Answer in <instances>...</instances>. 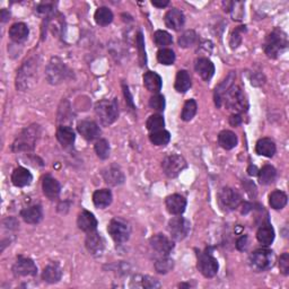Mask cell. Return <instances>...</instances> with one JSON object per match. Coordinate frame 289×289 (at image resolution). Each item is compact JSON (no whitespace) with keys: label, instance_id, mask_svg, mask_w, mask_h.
<instances>
[{"label":"cell","instance_id":"6da1fadb","mask_svg":"<svg viewBox=\"0 0 289 289\" xmlns=\"http://www.w3.org/2000/svg\"><path fill=\"white\" fill-rule=\"evenodd\" d=\"M222 104L226 106L227 110L233 111L234 113H238V114L242 112H246L249 107L248 99L245 97L243 89L240 86H236V85L235 86L232 85L228 91L226 92Z\"/></svg>","mask_w":289,"mask_h":289},{"label":"cell","instance_id":"7a4b0ae2","mask_svg":"<svg viewBox=\"0 0 289 289\" xmlns=\"http://www.w3.org/2000/svg\"><path fill=\"white\" fill-rule=\"evenodd\" d=\"M288 45L286 33L280 28H274L265 39L264 52L269 58L276 59L282 50H285Z\"/></svg>","mask_w":289,"mask_h":289},{"label":"cell","instance_id":"3957f363","mask_svg":"<svg viewBox=\"0 0 289 289\" xmlns=\"http://www.w3.org/2000/svg\"><path fill=\"white\" fill-rule=\"evenodd\" d=\"M95 113L103 126L114 123L119 117V106L115 99H102L96 103Z\"/></svg>","mask_w":289,"mask_h":289},{"label":"cell","instance_id":"277c9868","mask_svg":"<svg viewBox=\"0 0 289 289\" xmlns=\"http://www.w3.org/2000/svg\"><path fill=\"white\" fill-rule=\"evenodd\" d=\"M40 126L33 125L22 131V134L17 137L13 144L14 151H28L35 147L36 140L40 136Z\"/></svg>","mask_w":289,"mask_h":289},{"label":"cell","instance_id":"5b68a950","mask_svg":"<svg viewBox=\"0 0 289 289\" xmlns=\"http://www.w3.org/2000/svg\"><path fill=\"white\" fill-rule=\"evenodd\" d=\"M274 255L271 250L259 249L251 253L249 257V264L254 271L262 272L272 267Z\"/></svg>","mask_w":289,"mask_h":289},{"label":"cell","instance_id":"8992f818","mask_svg":"<svg viewBox=\"0 0 289 289\" xmlns=\"http://www.w3.org/2000/svg\"><path fill=\"white\" fill-rule=\"evenodd\" d=\"M107 232L117 244H123L129 240L131 228L128 222L122 219H112L107 226Z\"/></svg>","mask_w":289,"mask_h":289},{"label":"cell","instance_id":"52a82bcc","mask_svg":"<svg viewBox=\"0 0 289 289\" xmlns=\"http://www.w3.org/2000/svg\"><path fill=\"white\" fill-rule=\"evenodd\" d=\"M198 270L202 273L203 277L206 278H212L215 277L218 269H219V264L217 262V259L212 257L210 252H202L198 254Z\"/></svg>","mask_w":289,"mask_h":289},{"label":"cell","instance_id":"ba28073f","mask_svg":"<svg viewBox=\"0 0 289 289\" xmlns=\"http://www.w3.org/2000/svg\"><path fill=\"white\" fill-rule=\"evenodd\" d=\"M162 167L164 173L166 174V177L173 179L177 178L180 173L183 172V170L187 168V162L182 156L169 155L164 158Z\"/></svg>","mask_w":289,"mask_h":289},{"label":"cell","instance_id":"9c48e42d","mask_svg":"<svg viewBox=\"0 0 289 289\" xmlns=\"http://www.w3.org/2000/svg\"><path fill=\"white\" fill-rule=\"evenodd\" d=\"M168 232L173 240L182 241L187 238L190 232V222L178 215L168 221Z\"/></svg>","mask_w":289,"mask_h":289},{"label":"cell","instance_id":"30bf717a","mask_svg":"<svg viewBox=\"0 0 289 289\" xmlns=\"http://www.w3.org/2000/svg\"><path fill=\"white\" fill-rule=\"evenodd\" d=\"M70 72L59 59H52L46 68V77L50 84H59L67 78Z\"/></svg>","mask_w":289,"mask_h":289},{"label":"cell","instance_id":"8fae6325","mask_svg":"<svg viewBox=\"0 0 289 289\" xmlns=\"http://www.w3.org/2000/svg\"><path fill=\"white\" fill-rule=\"evenodd\" d=\"M36 72V66L35 63L33 60H28L24 64V66L21 68L20 72L17 75V80H16V86L21 91H25L26 88H28V85L33 82Z\"/></svg>","mask_w":289,"mask_h":289},{"label":"cell","instance_id":"7c38bea8","mask_svg":"<svg viewBox=\"0 0 289 289\" xmlns=\"http://www.w3.org/2000/svg\"><path fill=\"white\" fill-rule=\"evenodd\" d=\"M220 206L226 210H234L242 202L241 194L232 188H224L219 193Z\"/></svg>","mask_w":289,"mask_h":289},{"label":"cell","instance_id":"4fadbf2b","mask_svg":"<svg viewBox=\"0 0 289 289\" xmlns=\"http://www.w3.org/2000/svg\"><path fill=\"white\" fill-rule=\"evenodd\" d=\"M13 272L16 277L36 276L37 268L33 260L25 257H18L13 265Z\"/></svg>","mask_w":289,"mask_h":289},{"label":"cell","instance_id":"5bb4252c","mask_svg":"<svg viewBox=\"0 0 289 289\" xmlns=\"http://www.w3.org/2000/svg\"><path fill=\"white\" fill-rule=\"evenodd\" d=\"M77 130L80 135L83 136L88 141L97 139L101 136V129L97 123L89 120H83L77 125Z\"/></svg>","mask_w":289,"mask_h":289},{"label":"cell","instance_id":"9a60e30c","mask_svg":"<svg viewBox=\"0 0 289 289\" xmlns=\"http://www.w3.org/2000/svg\"><path fill=\"white\" fill-rule=\"evenodd\" d=\"M165 25H166L170 30L180 31L183 27L184 23H186V16L178 8L169 9V11L165 14L164 17Z\"/></svg>","mask_w":289,"mask_h":289},{"label":"cell","instance_id":"2e32d148","mask_svg":"<svg viewBox=\"0 0 289 289\" xmlns=\"http://www.w3.org/2000/svg\"><path fill=\"white\" fill-rule=\"evenodd\" d=\"M151 249L155 250L162 255H167L174 249V243L166 236L162 234H156L149 241Z\"/></svg>","mask_w":289,"mask_h":289},{"label":"cell","instance_id":"e0dca14e","mask_svg":"<svg viewBox=\"0 0 289 289\" xmlns=\"http://www.w3.org/2000/svg\"><path fill=\"white\" fill-rule=\"evenodd\" d=\"M165 205H166L167 211L170 215H182L184 211H186L187 208V200L186 198L180 196V194H172L166 198V201H165Z\"/></svg>","mask_w":289,"mask_h":289},{"label":"cell","instance_id":"ac0fdd59","mask_svg":"<svg viewBox=\"0 0 289 289\" xmlns=\"http://www.w3.org/2000/svg\"><path fill=\"white\" fill-rule=\"evenodd\" d=\"M102 175L104 181L113 187L120 186V184L125 182V174H123L120 167H118L117 165H111V166L106 167L103 170Z\"/></svg>","mask_w":289,"mask_h":289},{"label":"cell","instance_id":"d6986e66","mask_svg":"<svg viewBox=\"0 0 289 289\" xmlns=\"http://www.w3.org/2000/svg\"><path fill=\"white\" fill-rule=\"evenodd\" d=\"M194 68H196L197 74L200 76L203 80H206V82H209V80L212 78V76H214L215 74L214 64H212L210 60H208L207 58H199L196 61Z\"/></svg>","mask_w":289,"mask_h":289},{"label":"cell","instance_id":"ffe728a7","mask_svg":"<svg viewBox=\"0 0 289 289\" xmlns=\"http://www.w3.org/2000/svg\"><path fill=\"white\" fill-rule=\"evenodd\" d=\"M77 225L83 232L91 233V232H95L97 228V219L92 212L83 210L78 216Z\"/></svg>","mask_w":289,"mask_h":289},{"label":"cell","instance_id":"44dd1931","mask_svg":"<svg viewBox=\"0 0 289 289\" xmlns=\"http://www.w3.org/2000/svg\"><path fill=\"white\" fill-rule=\"evenodd\" d=\"M85 244H86L88 252L92 253L93 255H101L103 253L104 240L102 239L101 235L96 233V232H91V233H88Z\"/></svg>","mask_w":289,"mask_h":289},{"label":"cell","instance_id":"7402d4cb","mask_svg":"<svg viewBox=\"0 0 289 289\" xmlns=\"http://www.w3.org/2000/svg\"><path fill=\"white\" fill-rule=\"evenodd\" d=\"M42 190H43V193L46 198H49L50 200H54V199L59 197L61 187L55 179L48 175V177L43 179V182H42Z\"/></svg>","mask_w":289,"mask_h":289},{"label":"cell","instance_id":"603a6c76","mask_svg":"<svg viewBox=\"0 0 289 289\" xmlns=\"http://www.w3.org/2000/svg\"><path fill=\"white\" fill-rule=\"evenodd\" d=\"M33 181V175L28 169L24 167H17L12 174V182L15 187L23 188L30 186Z\"/></svg>","mask_w":289,"mask_h":289},{"label":"cell","instance_id":"cb8c5ba5","mask_svg":"<svg viewBox=\"0 0 289 289\" xmlns=\"http://www.w3.org/2000/svg\"><path fill=\"white\" fill-rule=\"evenodd\" d=\"M21 217L27 224H39L42 218H43V210H42L41 206L39 205L27 207L21 211Z\"/></svg>","mask_w":289,"mask_h":289},{"label":"cell","instance_id":"d4e9b609","mask_svg":"<svg viewBox=\"0 0 289 289\" xmlns=\"http://www.w3.org/2000/svg\"><path fill=\"white\" fill-rule=\"evenodd\" d=\"M236 75L234 72H230L229 75L227 76L225 80H222V83L218 85L215 89V103L218 107L222 105V101H224V96L226 92L228 91V88L233 85V82L235 80Z\"/></svg>","mask_w":289,"mask_h":289},{"label":"cell","instance_id":"484cf974","mask_svg":"<svg viewBox=\"0 0 289 289\" xmlns=\"http://www.w3.org/2000/svg\"><path fill=\"white\" fill-rule=\"evenodd\" d=\"M63 277V269L55 262H52L46 265L42 273V279L48 283L58 282Z\"/></svg>","mask_w":289,"mask_h":289},{"label":"cell","instance_id":"4316f807","mask_svg":"<svg viewBox=\"0 0 289 289\" xmlns=\"http://www.w3.org/2000/svg\"><path fill=\"white\" fill-rule=\"evenodd\" d=\"M144 85L147 88V91L150 93H158L162 89V78L158 74L154 72H147L144 75Z\"/></svg>","mask_w":289,"mask_h":289},{"label":"cell","instance_id":"83f0119b","mask_svg":"<svg viewBox=\"0 0 289 289\" xmlns=\"http://www.w3.org/2000/svg\"><path fill=\"white\" fill-rule=\"evenodd\" d=\"M239 139L233 131L224 130L218 135V144L220 145L221 148L226 150H230L238 146Z\"/></svg>","mask_w":289,"mask_h":289},{"label":"cell","instance_id":"f1b7e54d","mask_svg":"<svg viewBox=\"0 0 289 289\" xmlns=\"http://www.w3.org/2000/svg\"><path fill=\"white\" fill-rule=\"evenodd\" d=\"M276 144L270 138H262L260 139L257 146H255V151L257 154L264 156V157H272V156L276 154Z\"/></svg>","mask_w":289,"mask_h":289},{"label":"cell","instance_id":"f546056e","mask_svg":"<svg viewBox=\"0 0 289 289\" xmlns=\"http://www.w3.org/2000/svg\"><path fill=\"white\" fill-rule=\"evenodd\" d=\"M112 199V192L107 190V189H101V190H97L93 194L94 205L97 208H101V209H104V208L110 206Z\"/></svg>","mask_w":289,"mask_h":289},{"label":"cell","instance_id":"4dcf8cb0","mask_svg":"<svg viewBox=\"0 0 289 289\" xmlns=\"http://www.w3.org/2000/svg\"><path fill=\"white\" fill-rule=\"evenodd\" d=\"M28 33L30 30L24 23H16V24L12 25V27L9 28V36L11 39L15 42H23L27 39Z\"/></svg>","mask_w":289,"mask_h":289},{"label":"cell","instance_id":"1f68e13d","mask_svg":"<svg viewBox=\"0 0 289 289\" xmlns=\"http://www.w3.org/2000/svg\"><path fill=\"white\" fill-rule=\"evenodd\" d=\"M56 139H58L59 143L63 146L68 147L74 144V141L76 139V135L70 127L61 126L59 127L58 131H56Z\"/></svg>","mask_w":289,"mask_h":289},{"label":"cell","instance_id":"d6a6232c","mask_svg":"<svg viewBox=\"0 0 289 289\" xmlns=\"http://www.w3.org/2000/svg\"><path fill=\"white\" fill-rule=\"evenodd\" d=\"M174 87L179 93H187L191 87V78L187 70H180L175 78Z\"/></svg>","mask_w":289,"mask_h":289},{"label":"cell","instance_id":"836d02e7","mask_svg":"<svg viewBox=\"0 0 289 289\" xmlns=\"http://www.w3.org/2000/svg\"><path fill=\"white\" fill-rule=\"evenodd\" d=\"M257 239L259 241V243H261L264 246L271 244L274 240V230L271 225L267 224L260 227L257 233Z\"/></svg>","mask_w":289,"mask_h":289},{"label":"cell","instance_id":"e575fe53","mask_svg":"<svg viewBox=\"0 0 289 289\" xmlns=\"http://www.w3.org/2000/svg\"><path fill=\"white\" fill-rule=\"evenodd\" d=\"M259 182L262 186H268L272 183L277 177V170L271 165H264V166L259 170Z\"/></svg>","mask_w":289,"mask_h":289},{"label":"cell","instance_id":"d590c367","mask_svg":"<svg viewBox=\"0 0 289 289\" xmlns=\"http://www.w3.org/2000/svg\"><path fill=\"white\" fill-rule=\"evenodd\" d=\"M287 194L280 190H274L269 196V203L276 210L282 209L287 205Z\"/></svg>","mask_w":289,"mask_h":289},{"label":"cell","instance_id":"8d00e7d4","mask_svg":"<svg viewBox=\"0 0 289 289\" xmlns=\"http://www.w3.org/2000/svg\"><path fill=\"white\" fill-rule=\"evenodd\" d=\"M95 22L99 26H106L111 24L113 21V13L107 7H99L95 12Z\"/></svg>","mask_w":289,"mask_h":289},{"label":"cell","instance_id":"74e56055","mask_svg":"<svg viewBox=\"0 0 289 289\" xmlns=\"http://www.w3.org/2000/svg\"><path fill=\"white\" fill-rule=\"evenodd\" d=\"M149 140L151 141V144L156 146H166L170 140V135L168 131L164 129L154 131L149 135Z\"/></svg>","mask_w":289,"mask_h":289},{"label":"cell","instance_id":"f35d334b","mask_svg":"<svg viewBox=\"0 0 289 289\" xmlns=\"http://www.w3.org/2000/svg\"><path fill=\"white\" fill-rule=\"evenodd\" d=\"M197 102L194 101V99H189V101L186 102L184 104V106L182 108V113H181V119L183 121H191L194 115H196L197 113Z\"/></svg>","mask_w":289,"mask_h":289},{"label":"cell","instance_id":"ab89813d","mask_svg":"<svg viewBox=\"0 0 289 289\" xmlns=\"http://www.w3.org/2000/svg\"><path fill=\"white\" fill-rule=\"evenodd\" d=\"M165 126V121L164 118L160 114H153L148 118V120L146 122V127L150 132L154 131H158L164 129Z\"/></svg>","mask_w":289,"mask_h":289},{"label":"cell","instance_id":"60d3db41","mask_svg":"<svg viewBox=\"0 0 289 289\" xmlns=\"http://www.w3.org/2000/svg\"><path fill=\"white\" fill-rule=\"evenodd\" d=\"M154 42H155L156 45L159 46V48H165V46L172 44L173 39H172V36H170L169 33H167L166 31L159 30V31L155 32Z\"/></svg>","mask_w":289,"mask_h":289},{"label":"cell","instance_id":"b9f144b4","mask_svg":"<svg viewBox=\"0 0 289 289\" xmlns=\"http://www.w3.org/2000/svg\"><path fill=\"white\" fill-rule=\"evenodd\" d=\"M174 267V261L172 259H169L168 257H165L158 259L157 261L155 262V269L156 271L159 273H167L168 271L173 269Z\"/></svg>","mask_w":289,"mask_h":289},{"label":"cell","instance_id":"7bdbcfd3","mask_svg":"<svg viewBox=\"0 0 289 289\" xmlns=\"http://www.w3.org/2000/svg\"><path fill=\"white\" fill-rule=\"evenodd\" d=\"M157 60L159 64L169 66L173 65L175 61V53L170 49H160L157 53Z\"/></svg>","mask_w":289,"mask_h":289},{"label":"cell","instance_id":"ee69618b","mask_svg":"<svg viewBox=\"0 0 289 289\" xmlns=\"http://www.w3.org/2000/svg\"><path fill=\"white\" fill-rule=\"evenodd\" d=\"M95 153L101 159H106L110 156V145L106 139H99L95 144Z\"/></svg>","mask_w":289,"mask_h":289},{"label":"cell","instance_id":"f6af8a7d","mask_svg":"<svg viewBox=\"0 0 289 289\" xmlns=\"http://www.w3.org/2000/svg\"><path fill=\"white\" fill-rule=\"evenodd\" d=\"M197 41V34L194 31H187L179 37V45L182 48H189L192 46Z\"/></svg>","mask_w":289,"mask_h":289},{"label":"cell","instance_id":"bcb514c9","mask_svg":"<svg viewBox=\"0 0 289 289\" xmlns=\"http://www.w3.org/2000/svg\"><path fill=\"white\" fill-rule=\"evenodd\" d=\"M149 106L154 111L163 112L165 110V97L163 95H159V94L151 96L149 99Z\"/></svg>","mask_w":289,"mask_h":289},{"label":"cell","instance_id":"7dc6e473","mask_svg":"<svg viewBox=\"0 0 289 289\" xmlns=\"http://www.w3.org/2000/svg\"><path fill=\"white\" fill-rule=\"evenodd\" d=\"M246 31V27L245 26H240L236 28V30L232 33V36H230V42L229 44L232 46V49H236L238 46L241 44L242 42V35H243V33Z\"/></svg>","mask_w":289,"mask_h":289},{"label":"cell","instance_id":"c3c4849f","mask_svg":"<svg viewBox=\"0 0 289 289\" xmlns=\"http://www.w3.org/2000/svg\"><path fill=\"white\" fill-rule=\"evenodd\" d=\"M279 268H280V271L285 276L289 274V254L283 253L280 259H279Z\"/></svg>","mask_w":289,"mask_h":289},{"label":"cell","instance_id":"681fc988","mask_svg":"<svg viewBox=\"0 0 289 289\" xmlns=\"http://www.w3.org/2000/svg\"><path fill=\"white\" fill-rule=\"evenodd\" d=\"M137 46L139 49V55H140V63L141 65L146 64V52H145V45H144V37L141 33L138 34V37H137Z\"/></svg>","mask_w":289,"mask_h":289},{"label":"cell","instance_id":"f907efd6","mask_svg":"<svg viewBox=\"0 0 289 289\" xmlns=\"http://www.w3.org/2000/svg\"><path fill=\"white\" fill-rule=\"evenodd\" d=\"M143 285L145 288H159L160 283L157 279L151 278V277H144L143 279Z\"/></svg>","mask_w":289,"mask_h":289},{"label":"cell","instance_id":"816d5d0a","mask_svg":"<svg viewBox=\"0 0 289 289\" xmlns=\"http://www.w3.org/2000/svg\"><path fill=\"white\" fill-rule=\"evenodd\" d=\"M246 246H248V236L243 235L236 242V248L240 251H244L246 250Z\"/></svg>","mask_w":289,"mask_h":289},{"label":"cell","instance_id":"f5cc1de1","mask_svg":"<svg viewBox=\"0 0 289 289\" xmlns=\"http://www.w3.org/2000/svg\"><path fill=\"white\" fill-rule=\"evenodd\" d=\"M229 123H230V126H233V127H239L242 123L241 114H238V113H234L233 115H230Z\"/></svg>","mask_w":289,"mask_h":289},{"label":"cell","instance_id":"db71d44e","mask_svg":"<svg viewBox=\"0 0 289 289\" xmlns=\"http://www.w3.org/2000/svg\"><path fill=\"white\" fill-rule=\"evenodd\" d=\"M123 93H125V96H126V98H127L128 103H129V105H130L132 108H135V106H134V101H132V96H131L129 89H128V87L126 86V85H123Z\"/></svg>","mask_w":289,"mask_h":289},{"label":"cell","instance_id":"11a10c76","mask_svg":"<svg viewBox=\"0 0 289 289\" xmlns=\"http://www.w3.org/2000/svg\"><path fill=\"white\" fill-rule=\"evenodd\" d=\"M151 4H153V6H155V7L164 8V7L167 6V5L169 4V2H168V0H162V2H151Z\"/></svg>","mask_w":289,"mask_h":289},{"label":"cell","instance_id":"9f6ffc18","mask_svg":"<svg viewBox=\"0 0 289 289\" xmlns=\"http://www.w3.org/2000/svg\"><path fill=\"white\" fill-rule=\"evenodd\" d=\"M248 172H249V174L250 175H258V173H259V170H258V168H257V166H254V165H250V167L248 168Z\"/></svg>","mask_w":289,"mask_h":289},{"label":"cell","instance_id":"6f0895ef","mask_svg":"<svg viewBox=\"0 0 289 289\" xmlns=\"http://www.w3.org/2000/svg\"><path fill=\"white\" fill-rule=\"evenodd\" d=\"M9 16H11V14H9V12H7L6 9H3V11H2V21L5 23L8 20Z\"/></svg>","mask_w":289,"mask_h":289}]
</instances>
